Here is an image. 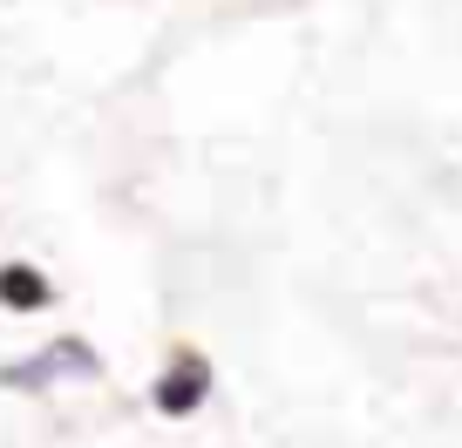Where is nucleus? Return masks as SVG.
I'll list each match as a JSON object with an SVG mask.
<instances>
[{"label": "nucleus", "mask_w": 462, "mask_h": 448, "mask_svg": "<svg viewBox=\"0 0 462 448\" xmlns=\"http://www.w3.org/2000/svg\"><path fill=\"white\" fill-rule=\"evenodd\" d=\"M96 374V353L82 347V340H61L55 353H48V361H28V367H0V380H7V388H48V380L55 374Z\"/></svg>", "instance_id": "obj_2"}, {"label": "nucleus", "mask_w": 462, "mask_h": 448, "mask_svg": "<svg viewBox=\"0 0 462 448\" xmlns=\"http://www.w3.org/2000/svg\"><path fill=\"white\" fill-rule=\"evenodd\" d=\"M204 394H211V367H204V353L184 347V353L171 361V374L157 380V407H163V415H190Z\"/></svg>", "instance_id": "obj_1"}, {"label": "nucleus", "mask_w": 462, "mask_h": 448, "mask_svg": "<svg viewBox=\"0 0 462 448\" xmlns=\"http://www.w3.org/2000/svg\"><path fill=\"white\" fill-rule=\"evenodd\" d=\"M55 299V286H48L34 265H0V306H14V313H34V306Z\"/></svg>", "instance_id": "obj_3"}]
</instances>
